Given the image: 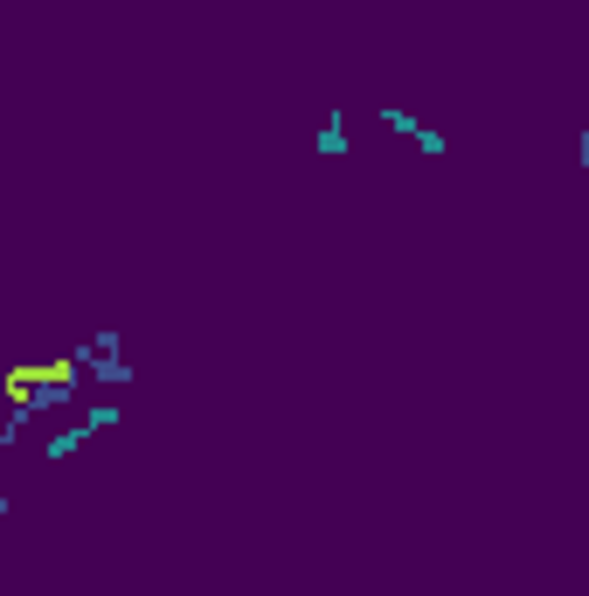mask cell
<instances>
[{
    "instance_id": "cell-1",
    "label": "cell",
    "mask_w": 589,
    "mask_h": 596,
    "mask_svg": "<svg viewBox=\"0 0 589 596\" xmlns=\"http://www.w3.org/2000/svg\"><path fill=\"white\" fill-rule=\"evenodd\" d=\"M381 125H389V133H402L409 146L423 153V160H444V133H430V125L409 112V105H389V97H381Z\"/></svg>"
},
{
    "instance_id": "cell-2",
    "label": "cell",
    "mask_w": 589,
    "mask_h": 596,
    "mask_svg": "<svg viewBox=\"0 0 589 596\" xmlns=\"http://www.w3.org/2000/svg\"><path fill=\"white\" fill-rule=\"evenodd\" d=\"M76 368L91 381H105V388H133V360L125 354H76Z\"/></svg>"
},
{
    "instance_id": "cell-3",
    "label": "cell",
    "mask_w": 589,
    "mask_h": 596,
    "mask_svg": "<svg viewBox=\"0 0 589 596\" xmlns=\"http://www.w3.org/2000/svg\"><path fill=\"white\" fill-rule=\"evenodd\" d=\"M84 445H91V430H84V424H63V430H49V437H42V464H63V458H76Z\"/></svg>"
},
{
    "instance_id": "cell-4",
    "label": "cell",
    "mask_w": 589,
    "mask_h": 596,
    "mask_svg": "<svg viewBox=\"0 0 589 596\" xmlns=\"http://www.w3.org/2000/svg\"><path fill=\"white\" fill-rule=\"evenodd\" d=\"M347 146H354V139H347V112L333 105V118L319 125V139H313V153H319V160H347Z\"/></svg>"
},
{
    "instance_id": "cell-5",
    "label": "cell",
    "mask_w": 589,
    "mask_h": 596,
    "mask_svg": "<svg viewBox=\"0 0 589 596\" xmlns=\"http://www.w3.org/2000/svg\"><path fill=\"white\" fill-rule=\"evenodd\" d=\"M118 417H125V409H112V402H97V409H84V417H76V424H84L91 437H105V430H118Z\"/></svg>"
},
{
    "instance_id": "cell-6",
    "label": "cell",
    "mask_w": 589,
    "mask_h": 596,
    "mask_svg": "<svg viewBox=\"0 0 589 596\" xmlns=\"http://www.w3.org/2000/svg\"><path fill=\"white\" fill-rule=\"evenodd\" d=\"M576 167H589V133H576Z\"/></svg>"
}]
</instances>
